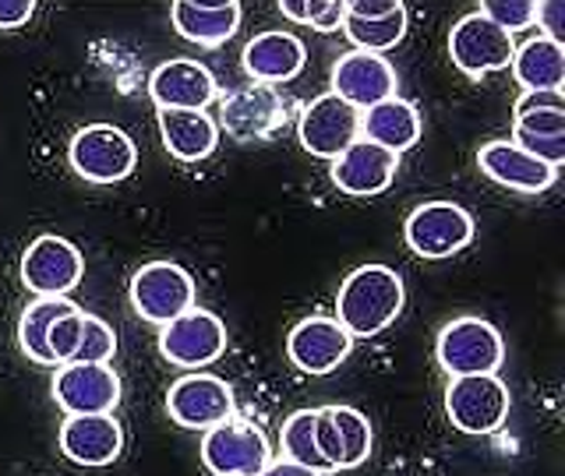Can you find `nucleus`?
<instances>
[{
  "mask_svg": "<svg viewBox=\"0 0 565 476\" xmlns=\"http://www.w3.org/2000/svg\"><path fill=\"white\" fill-rule=\"evenodd\" d=\"M78 311L75 300L67 296H35L32 304L22 311V317H18V346H22V353L32 360V364H46L53 367V353H50V328L57 317Z\"/></svg>",
  "mask_w": 565,
  "mask_h": 476,
  "instance_id": "a878e982",
  "label": "nucleus"
},
{
  "mask_svg": "<svg viewBox=\"0 0 565 476\" xmlns=\"http://www.w3.org/2000/svg\"><path fill=\"white\" fill-rule=\"evenodd\" d=\"M396 88H399L396 67L385 57H379V53L353 50L332 64V96H340L361 113L385 99H393Z\"/></svg>",
  "mask_w": 565,
  "mask_h": 476,
  "instance_id": "2eb2a0df",
  "label": "nucleus"
},
{
  "mask_svg": "<svg viewBox=\"0 0 565 476\" xmlns=\"http://www.w3.org/2000/svg\"><path fill=\"white\" fill-rule=\"evenodd\" d=\"M241 61H244V71L252 75L255 85H273L276 88L279 82H294L300 71H305L308 50L294 32L273 29V32L255 35V40L244 46Z\"/></svg>",
  "mask_w": 565,
  "mask_h": 476,
  "instance_id": "412c9836",
  "label": "nucleus"
},
{
  "mask_svg": "<svg viewBox=\"0 0 565 476\" xmlns=\"http://www.w3.org/2000/svg\"><path fill=\"white\" fill-rule=\"evenodd\" d=\"M279 14L290 22L311 25L315 32H335L343 25L347 8L340 0H311V4H297V0H279Z\"/></svg>",
  "mask_w": 565,
  "mask_h": 476,
  "instance_id": "7c9ffc66",
  "label": "nucleus"
},
{
  "mask_svg": "<svg viewBox=\"0 0 565 476\" xmlns=\"http://www.w3.org/2000/svg\"><path fill=\"white\" fill-rule=\"evenodd\" d=\"M403 300L406 290L399 272L388 264H361L335 293V322L350 332V339H371L403 314Z\"/></svg>",
  "mask_w": 565,
  "mask_h": 476,
  "instance_id": "f257e3e1",
  "label": "nucleus"
},
{
  "mask_svg": "<svg viewBox=\"0 0 565 476\" xmlns=\"http://www.w3.org/2000/svg\"><path fill=\"white\" fill-rule=\"evenodd\" d=\"M399 173V155L388 152L375 141L358 138L353 145L332 159V184L340 187L350 198H375V194L388 191Z\"/></svg>",
  "mask_w": 565,
  "mask_h": 476,
  "instance_id": "f3484780",
  "label": "nucleus"
},
{
  "mask_svg": "<svg viewBox=\"0 0 565 476\" xmlns=\"http://www.w3.org/2000/svg\"><path fill=\"white\" fill-rule=\"evenodd\" d=\"M512 396L499 375H470L452 378L446 388V413L456 431L491 434L509 420Z\"/></svg>",
  "mask_w": 565,
  "mask_h": 476,
  "instance_id": "0eeeda50",
  "label": "nucleus"
},
{
  "mask_svg": "<svg viewBox=\"0 0 565 476\" xmlns=\"http://www.w3.org/2000/svg\"><path fill=\"white\" fill-rule=\"evenodd\" d=\"M343 35L350 40L353 50L361 53H382L393 50L403 35H406V8L393 4V11L375 14V18H358V14H343Z\"/></svg>",
  "mask_w": 565,
  "mask_h": 476,
  "instance_id": "bb28decb",
  "label": "nucleus"
},
{
  "mask_svg": "<svg viewBox=\"0 0 565 476\" xmlns=\"http://www.w3.org/2000/svg\"><path fill=\"white\" fill-rule=\"evenodd\" d=\"M159 353L184 370H202L226 353V325L205 307H191L159 332Z\"/></svg>",
  "mask_w": 565,
  "mask_h": 476,
  "instance_id": "6e6552de",
  "label": "nucleus"
},
{
  "mask_svg": "<svg viewBox=\"0 0 565 476\" xmlns=\"http://www.w3.org/2000/svg\"><path fill=\"white\" fill-rule=\"evenodd\" d=\"M53 402L67 416L114 413L120 405V378L110 364H61L53 375Z\"/></svg>",
  "mask_w": 565,
  "mask_h": 476,
  "instance_id": "ddd939ff",
  "label": "nucleus"
},
{
  "mask_svg": "<svg viewBox=\"0 0 565 476\" xmlns=\"http://www.w3.org/2000/svg\"><path fill=\"white\" fill-rule=\"evenodd\" d=\"M297 138L300 149L311 152L315 159H332L343 155L353 141L361 138V110H353L340 96H318L311 99L297 117Z\"/></svg>",
  "mask_w": 565,
  "mask_h": 476,
  "instance_id": "9b49d317",
  "label": "nucleus"
},
{
  "mask_svg": "<svg viewBox=\"0 0 565 476\" xmlns=\"http://www.w3.org/2000/svg\"><path fill=\"white\" fill-rule=\"evenodd\" d=\"M353 349L350 332L326 314H311L297 322L287 335V357L305 375H332Z\"/></svg>",
  "mask_w": 565,
  "mask_h": 476,
  "instance_id": "dca6fc26",
  "label": "nucleus"
},
{
  "mask_svg": "<svg viewBox=\"0 0 565 476\" xmlns=\"http://www.w3.org/2000/svg\"><path fill=\"white\" fill-rule=\"evenodd\" d=\"M82 322H85V311H71L64 317H57L50 328V353H53V364H71V357H75L78 349V339H82Z\"/></svg>",
  "mask_w": 565,
  "mask_h": 476,
  "instance_id": "473e14b6",
  "label": "nucleus"
},
{
  "mask_svg": "<svg viewBox=\"0 0 565 476\" xmlns=\"http://www.w3.org/2000/svg\"><path fill=\"white\" fill-rule=\"evenodd\" d=\"M403 240L417 258H452L473 240V216L456 202H424L406 216Z\"/></svg>",
  "mask_w": 565,
  "mask_h": 476,
  "instance_id": "423d86ee",
  "label": "nucleus"
},
{
  "mask_svg": "<svg viewBox=\"0 0 565 476\" xmlns=\"http://www.w3.org/2000/svg\"><path fill=\"white\" fill-rule=\"evenodd\" d=\"M149 99L156 110H205L216 99L212 71L191 57H177L159 64L149 75Z\"/></svg>",
  "mask_w": 565,
  "mask_h": 476,
  "instance_id": "a211bd4d",
  "label": "nucleus"
},
{
  "mask_svg": "<svg viewBox=\"0 0 565 476\" xmlns=\"http://www.w3.org/2000/svg\"><path fill=\"white\" fill-rule=\"evenodd\" d=\"M562 18H565V4L562 0H552V4H537V22H544V40L562 43Z\"/></svg>",
  "mask_w": 565,
  "mask_h": 476,
  "instance_id": "e433bc0d",
  "label": "nucleus"
},
{
  "mask_svg": "<svg viewBox=\"0 0 565 476\" xmlns=\"http://www.w3.org/2000/svg\"><path fill=\"white\" fill-rule=\"evenodd\" d=\"M315 445H318V455L326 458L332 473L343 469V441H340V431H335V420L329 413V405L315 410Z\"/></svg>",
  "mask_w": 565,
  "mask_h": 476,
  "instance_id": "72a5a7b5",
  "label": "nucleus"
},
{
  "mask_svg": "<svg viewBox=\"0 0 565 476\" xmlns=\"http://www.w3.org/2000/svg\"><path fill=\"white\" fill-rule=\"evenodd\" d=\"M512 75L523 85V93H562L565 82V46L537 35L512 53Z\"/></svg>",
  "mask_w": 565,
  "mask_h": 476,
  "instance_id": "393cba45",
  "label": "nucleus"
},
{
  "mask_svg": "<svg viewBox=\"0 0 565 476\" xmlns=\"http://www.w3.org/2000/svg\"><path fill=\"white\" fill-rule=\"evenodd\" d=\"M199 455L212 476H258L273 463L269 437L262 434V428L241 416H230L216 428H209Z\"/></svg>",
  "mask_w": 565,
  "mask_h": 476,
  "instance_id": "7ed1b4c3",
  "label": "nucleus"
},
{
  "mask_svg": "<svg viewBox=\"0 0 565 476\" xmlns=\"http://www.w3.org/2000/svg\"><path fill=\"white\" fill-rule=\"evenodd\" d=\"M477 166L488 176V181L502 184L509 191H520V194H541L555 184L558 170L541 163L530 152H523L516 141H505V138H494L488 145H481L477 152Z\"/></svg>",
  "mask_w": 565,
  "mask_h": 476,
  "instance_id": "6ab92c4d",
  "label": "nucleus"
},
{
  "mask_svg": "<svg viewBox=\"0 0 565 476\" xmlns=\"http://www.w3.org/2000/svg\"><path fill=\"white\" fill-rule=\"evenodd\" d=\"M85 275V258L71 240L43 234L22 255V282L35 296H67Z\"/></svg>",
  "mask_w": 565,
  "mask_h": 476,
  "instance_id": "4468645a",
  "label": "nucleus"
},
{
  "mask_svg": "<svg viewBox=\"0 0 565 476\" xmlns=\"http://www.w3.org/2000/svg\"><path fill=\"white\" fill-rule=\"evenodd\" d=\"M35 14L32 0H0V29H22L29 25V18Z\"/></svg>",
  "mask_w": 565,
  "mask_h": 476,
  "instance_id": "c9c22d12",
  "label": "nucleus"
},
{
  "mask_svg": "<svg viewBox=\"0 0 565 476\" xmlns=\"http://www.w3.org/2000/svg\"><path fill=\"white\" fill-rule=\"evenodd\" d=\"M516 43L499 25H491L481 11L463 14L449 32V57L452 67L463 71L467 78H484L494 71H505L512 64Z\"/></svg>",
  "mask_w": 565,
  "mask_h": 476,
  "instance_id": "9d476101",
  "label": "nucleus"
},
{
  "mask_svg": "<svg viewBox=\"0 0 565 476\" xmlns=\"http://www.w3.org/2000/svg\"><path fill=\"white\" fill-rule=\"evenodd\" d=\"M329 413L335 420V431L343 441V469H358L367 463L371 445H375V431H371V420L353 410V405H329Z\"/></svg>",
  "mask_w": 565,
  "mask_h": 476,
  "instance_id": "c85d7f7f",
  "label": "nucleus"
},
{
  "mask_svg": "<svg viewBox=\"0 0 565 476\" xmlns=\"http://www.w3.org/2000/svg\"><path fill=\"white\" fill-rule=\"evenodd\" d=\"M258 476H322V473H315L308 466H297V463H287V458H276V463H269Z\"/></svg>",
  "mask_w": 565,
  "mask_h": 476,
  "instance_id": "ea45409f",
  "label": "nucleus"
},
{
  "mask_svg": "<svg viewBox=\"0 0 565 476\" xmlns=\"http://www.w3.org/2000/svg\"><path fill=\"white\" fill-rule=\"evenodd\" d=\"M534 110H565V96L562 93H523L516 99V117L534 113Z\"/></svg>",
  "mask_w": 565,
  "mask_h": 476,
  "instance_id": "4c0bfd02",
  "label": "nucleus"
},
{
  "mask_svg": "<svg viewBox=\"0 0 565 476\" xmlns=\"http://www.w3.org/2000/svg\"><path fill=\"white\" fill-rule=\"evenodd\" d=\"M124 431L114 413H93V416H67L61 423V452L75 466L99 469L120 458Z\"/></svg>",
  "mask_w": 565,
  "mask_h": 476,
  "instance_id": "aec40b11",
  "label": "nucleus"
},
{
  "mask_svg": "<svg viewBox=\"0 0 565 476\" xmlns=\"http://www.w3.org/2000/svg\"><path fill=\"white\" fill-rule=\"evenodd\" d=\"M170 22L177 35L194 46H223L226 40H234L241 29V4H188V0H177L170 4Z\"/></svg>",
  "mask_w": 565,
  "mask_h": 476,
  "instance_id": "b1692460",
  "label": "nucleus"
},
{
  "mask_svg": "<svg viewBox=\"0 0 565 476\" xmlns=\"http://www.w3.org/2000/svg\"><path fill=\"white\" fill-rule=\"evenodd\" d=\"M512 134H530V138L565 134V110H534L512 117Z\"/></svg>",
  "mask_w": 565,
  "mask_h": 476,
  "instance_id": "f704fd0d",
  "label": "nucleus"
},
{
  "mask_svg": "<svg viewBox=\"0 0 565 476\" xmlns=\"http://www.w3.org/2000/svg\"><path fill=\"white\" fill-rule=\"evenodd\" d=\"M67 163L88 184H117L135 173L138 149L114 123H88L71 138Z\"/></svg>",
  "mask_w": 565,
  "mask_h": 476,
  "instance_id": "20e7f679",
  "label": "nucleus"
},
{
  "mask_svg": "<svg viewBox=\"0 0 565 476\" xmlns=\"http://www.w3.org/2000/svg\"><path fill=\"white\" fill-rule=\"evenodd\" d=\"M279 445H282V458H287V463L308 466L322 476L332 473L326 458L318 455V445H315V410L290 413V420L282 423V431H279Z\"/></svg>",
  "mask_w": 565,
  "mask_h": 476,
  "instance_id": "cd10ccee",
  "label": "nucleus"
},
{
  "mask_svg": "<svg viewBox=\"0 0 565 476\" xmlns=\"http://www.w3.org/2000/svg\"><path fill=\"white\" fill-rule=\"evenodd\" d=\"M420 131H424V123H420L417 106L399 99V96L385 99V102L371 106V110L361 113V138L375 141V145L396 152V155H403L406 149H414Z\"/></svg>",
  "mask_w": 565,
  "mask_h": 476,
  "instance_id": "5701e85b",
  "label": "nucleus"
},
{
  "mask_svg": "<svg viewBox=\"0 0 565 476\" xmlns=\"http://www.w3.org/2000/svg\"><path fill=\"white\" fill-rule=\"evenodd\" d=\"M290 106L273 85H241L220 99V123L237 141H265L287 128Z\"/></svg>",
  "mask_w": 565,
  "mask_h": 476,
  "instance_id": "f8f14e48",
  "label": "nucleus"
},
{
  "mask_svg": "<svg viewBox=\"0 0 565 476\" xmlns=\"http://www.w3.org/2000/svg\"><path fill=\"white\" fill-rule=\"evenodd\" d=\"M117 357V332L96 314H85L82 322V339L71 364H110Z\"/></svg>",
  "mask_w": 565,
  "mask_h": 476,
  "instance_id": "c756f323",
  "label": "nucleus"
},
{
  "mask_svg": "<svg viewBox=\"0 0 565 476\" xmlns=\"http://www.w3.org/2000/svg\"><path fill=\"white\" fill-rule=\"evenodd\" d=\"M435 357L449 378H470V375H499L505 360L502 332L484 317H456L438 335Z\"/></svg>",
  "mask_w": 565,
  "mask_h": 476,
  "instance_id": "f03ea898",
  "label": "nucleus"
},
{
  "mask_svg": "<svg viewBox=\"0 0 565 476\" xmlns=\"http://www.w3.org/2000/svg\"><path fill=\"white\" fill-rule=\"evenodd\" d=\"M194 304H199L194 279L177 261H149L131 279V307L141 322L170 325L173 317L188 314Z\"/></svg>",
  "mask_w": 565,
  "mask_h": 476,
  "instance_id": "39448f33",
  "label": "nucleus"
},
{
  "mask_svg": "<svg viewBox=\"0 0 565 476\" xmlns=\"http://www.w3.org/2000/svg\"><path fill=\"white\" fill-rule=\"evenodd\" d=\"M396 0H358V4H343L347 14H358V18H375V14H385L393 11Z\"/></svg>",
  "mask_w": 565,
  "mask_h": 476,
  "instance_id": "58836bf2",
  "label": "nucleus"
},
{
  "mask_svg": "<svg viewBox=\"0 0 565 476\" xmlns=\"http://www.w3.org/2000/svg\"><path fill=\"white\" fill-rule=\"evenodd\" d=\"M167 413L177 428H184V431H209L237 413L234 388L216 375L194 370V375H184L170 385Z\"/></svg>",
  "mask_w": 565,
  "mask_h": 476,
  "instance_id": "1a4fd4ad",
  "label": "nucleus"
},
{
  "mask_svg": "<svg viewBox=\"0 0 565 476\" xmlns=\"http://www.w3.org/2000/svg\"><path fill=\"white\" fill-rule=\"evenodd\" d=\"M477 11H481L491 25H499L505 35L526 32L537 22V0H484Z\"/></svg>",
  "mask_w": 565,
  "mask_h": 476,
  "instance_id": "2f4dec72",
  "label": "nucleus"
},
{
  "mask_svg": "<svg viewBox=\"0 0 565 476\" xmlns=\"http://www.w3.org/2000/svg\"><path fill=\"white\" fill-rule=\"evenodd\" d=\"M159 134L177 163H202L220 145V123L205 110H159Z\"/></svg>",
  "mask_w": 565,
  "mask_h": 476,
  "instance_id": "4be33fe9",
  "label": "nucleus"
}]
</instances>
